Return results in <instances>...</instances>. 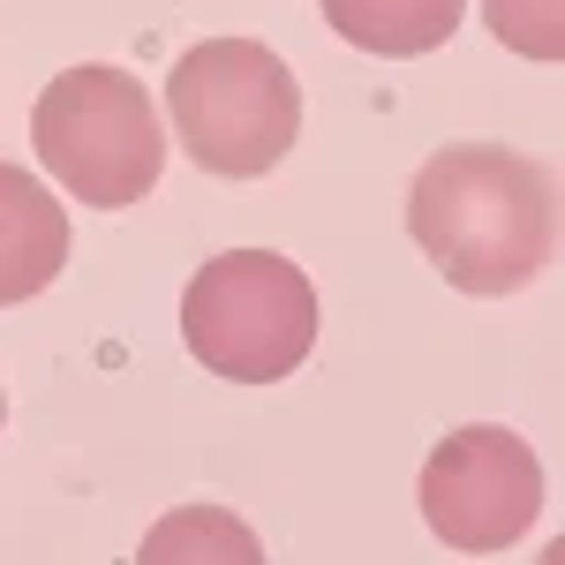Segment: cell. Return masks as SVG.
Wrapping results in <instances>:
<instances>
[{
  "mask_svg": "<svg viewBox=\"0 0 565 565\" xmlns=\"http://www.w3.org/2000/svg\"><path fill=\"white\" fill-rule=\"evenodd\" d=\"M407 234L460 295H521L558 257V174L513 143H445L407 181Z\"/></svg>",
  "mask_w": 565,
  "mask_h": 565,
  "instance_id": "cell-1",
  "label": "cell"
},
{
  "mask_svg": "<svg viewBox=\"0 0 565 565\" xmlns=\"http://www.w3.org/2000/svg\"><path fill=\"white\" fill-rule=\"evenodd\" d=\"M31 151L45 181H61L90 212H129L167 174L159 98L114 61H76L31 106Z\"/></svg>",
  "mask_w": 565,
  "mask_h": 565,
  "instance_id": "cell-2",
  "label": "cell"
},
{
  "mask_svg": "<svg viewBox=\"0 0 565 565\" xmlns=\"http://www.w3.org/2000/svg\"><path fill=\"white\" fill-rule=\"evenodd\" d=\"M167 121L212 181H257L302 136V84L257 39H204L167 76Z\"/></svg>",
  "mask_w": 565,
  "mask_h": 565,
  "instance_id": "cell-3",
  "label": "cell"
},
{
  "mask_svg": "<svg viewBox=\"0 0 565 565\" xmlns=\"http://www.w3.org/2000/svg\"><path fill=\"white\" fill-rule=\"evenodd\" d=\"M181 340L226 385H279L317 348V287L279 249H218L181 287Z\"/></svg>",
  "mask_w": 565,
  "mask_h": 565,
  "instance_id": "cell-4",
  "label": "cell"
},
{
  "mask_svg": "<svg viewBox=\"0 0 565 565\" xmlns=\"http://www.w3.org/2000/svg\"><path fill=\"white\" fill-rule=\"evenodd\" d=\"M415 505H423V521L445 551L498 558L543 521V460L505 423H460L430 445Z\"/></svg>",
  "mask_w": 565,
  "mask_h": 565,
  "instance_id": "cell-5",
  "label": "cell"
},
{
  "mask_svg": "<svg viewBox=\"0 0 565 565\" xmlns=\"http://www.w3.org/2000/svg\"><path fill=\"white\" fill-rule=\"evenodd\" d=\"M68 264V212L31 167H0V309L31 302Z\"/></svg>",
  "mask_w": 565,
  "mask_h": 565,
  "instance_id": "cell-6",
  "label": "cell"
},
{
  "mask_svg": "<svg viewBox=\"0 0 565 565\" xmlns=\"http://www.w3.org/2000/svg\"><path fill=\"white\" fill-rule=\"evenodd\" d=\"M317 15L377 61H423L445 39H460L468 0H317Z\"/></svg>",
  "mask_w": 565,
  "mask_h": 565,
  "instance_id": "cell-7",
  "label": "cell"
},
{
  "mask_svg": "<svg viewBox=\"0 0 565 565\" xmlns=\"http://www.w3.org/2000/svg\"><path fill=\"white\" fill-rule=\"evenodd\" d=\"M143 558L151 565H212V558H234V565H257L264 543L249 535V521L242 513H226V505H181V513H167V521L143 535Z\"/></svg>",
  "mask_w": 565,
  "mask_h": 565,
  "instance_id": "cell-8",
  "label": "cell"
},
{
  "mask_svg": "<svg viewBox=\"0 0 565 565\" xmlns=\"http://www.w3.org/2000/svg\"><path fill=\"white\" fill-rule=\"evenodd\" d=\"M482 23L521 61H558L565 53V0H482Z\"/></svg>",
  "mask_w": 565,
  "mask_h": 565,
  "instance_id": "cell-9",
  "label": "cell"
},
{
  "mask_svg": "<svg viewBox=\"0 0 565 565\" xmlns=\"http://www.w3.org/2000/svg\"><path fill=\"white\" fill-rule=\"evenodd\" d=\"M0 423H8V399H0Z\"/></svg>",
  "mask_w": 565,
  "mask_h": 565,
  "instance_id": "cell-10",
  "label": "cell"
}]
</instances>
